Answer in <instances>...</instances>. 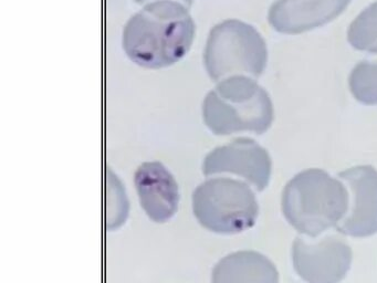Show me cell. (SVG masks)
<instances>
[{"label": "cell", "mask_w": 377, "mask_h": 283, "mask_svg": "<svg viewBox=\"0 0 377 283\" xmlns=\"http://www.w3.org/2000/svg\"><path fill=\"white\" fill-rule=\"evenodd\" d=\"M352 259L349 243L336 235L315 241L299 237L292 246L294 270L307 283H340L351 269Z\"/></svg>", "instance_id": "8992f818"}, {"label": "cell", "mask_w": 377, "mask_h": 283, "mask_svg": "<svg viewBox=\"0 0 377 283\" xmlns=\"http://www.w3.org/2000/svg\"><path fill=\"white\" fill-rule=\"evenodd\" d=\"M272 171L271 157L265 147L249 137H238L218 146L205 156V176L231 174L243 178L258 192L268 187Z\"/></svg>", "instance_id": "52a82bcc"}, {"label": "cell", "mask_w": 377, "mask_h": 283, "mask_svg": "<svg viewBox=\"0 0 377 283\" xmlns=\"http://www.w3.org/2000/svg\"><path fill=\"white\" fill-rule=\"evenodd\" d=\"M211 283H279V272L260 252L236 251L216 263Z\"/></svg>", "instance_id": "8fae6325"}, {"label": "cell", "mask_w": 377, "mask_h": 283, "mask_svg": "<svg viewBox=\"0 0 377 283\" xmlns=\"http://www.w3.org/2000/svg\"><path fill=\"white\" fill-rule=\"evenodd\" d=\"M349 86L352 94L361 103L377 104V49L368 52L352 70Z\"/></svg>", "instance_id": "7c38bea8"}, {"label": "cell", "mask_w": 377, "mask_h": 283, "mask_svg": "<svg viewBox=\"0 0 377 283\" xmlns=\"http://www.w3.org/2000/svg\"><path fill=\"white\" fill-rule=\"evenodd\" d=\"M202 121L218 136L264 134L272 125L274 111L269 93L247 75H232L216 83L201 105Z\"/></svg>", "instance_id": "7a4b0ae2"}, {"label": "cell", "mask_w": 377, "mask_h": 283, "mask_svg": "<svg viewBox=\"0 0 377 283\" xmlns=\"http://www.w3.org/2000/svg\"><path fill=\"white\" fill-rule=\"evenodd\" d=\"M141 10L126 21L122 48L131 61L144 69L158 70L180 61L196 38L190 14L194 0H135Z\"/></svg>", "instance_id": "6da1fadb"}, {"label": "cell", "mask_w": 377, "mask_h": 283, "mask_svg": "<svg viewBox=\"0 0 377 283\" xmlns=\"http://www.w3.org/2000/svg\"><path fill=\"white\" fill-rule=\"evenodd\" d=\"M337 176L349 191L350 205L336 230L355 238L377 234V171L371 165H361Z\"/></svg>", "instance_id": "ba28073f"}, {"label": "cell", "mask_w": 377, "mask_h": 283, "mask_svg": "<svg viewBox=\"0 0 377 283\" xmlns=\"http://www.w3.org/2000/svg\"><path fill=\"white\" fill-rule=\"evenodd\" d=\"M347 39L352 46L370 52L377 49V1L357 15L349 26Z\"/></svg>", "instance_id": "4fadbf2b"}, {"label": "cell", "mask_w": 377, "mask_h": 283, "mask_svg": "<svg viewBox=\"0 0 377 283\" xmlns=\"http://www.w3.org/2000/svg\"><path fill=\"white\" fill-rule=\"evenodd\" d=\"M350 3L351 0H275L268 21L278 32L301 33L331 22Z\"/></svg>", "instance_id": "30bf717a"}, {"label": "cell", "mask_w": 377, "mask_h": 283, "mask_svg": "<svg viewBox=\"0 0 377 283\" xmlns=\"http://www.w3.org/2000/svg\"><path fill=\"white\" fill-rule=\"evenodd\" d=\"M193 211L207 230L235 235L255 226L259 205L248 183L229 177H215L194 191Z\"/></svg>", "instance_id": "5b68a950"}, {"label": "cell", "mask_w": 377, "mask_h": 283, "mask_svg": "<svg viewBox=\"0 0 377 283\" xmlns=\"http://www.w3.org/2000/svg\"><path fill=\"white\" fill-rule=\"evenodd\" d=\"M202 62L215 83L232 75L258 79L268 62L266 42L252 24L239 19L222 20L210 29Z\"/></svg>", "instance_id": "277c9868"}, {"label": "cell", "mask_w": 377, "mask_h": 283, "mask_svg": "<svg viewBox=\"0 0 377 283\" xmlns=\"http://www.w3.org/2000/svg\"><path fill=\"white\" fill-rule=\"evenodd\" d=\"M139 204L151 220L168 221L178 209L179 189L175 178L159 162H145L134 174Z\"/></svg>", "instance_id": "9c48e42d"}, {"label": "cell", "mask_w": 377, "mask_h": 283, "mask_svg": "<svg viewBox=\"0 0 377 283\" xmlns=\"http://www.w3.org/2000/svg\"><path fill=\"white\" fill-rule=\"evenodd\" d=\"M350 196L345 184L320 168H310L288 181L282 213L288 222L310 238H317L346 216Z\"/></svg>", "instance_id": "3957f363"}, {"label": "cell", "mask_w": 377, "mask_h": 283, "mask_svg": "<svg viewBox=\"0 0 377 283\" xmlns=\"http://www.w3.org/2000/svg\"><path fill=\"white\" fill-rule=\"evenodd\" d=\"M107 204H105V227L114 230L125 222L129 215V200L125 188L117 176L107 167Z\"/></svg>", "instance_id": "5bb4252c"}]
</instances>
